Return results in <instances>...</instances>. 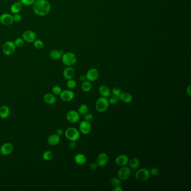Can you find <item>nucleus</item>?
<instances>
[{
	"instance_id": "f257e3e1",
	"label": "nucleus",
	"mask_w": 191,
	"mask_h": 191,
	"mask_svg": "<svg viewBox=\"0 0 191 191\" xmlns=\"http://www.w3.org/2000/svg\"><path fill=\"white\" fill-rule=\"evenodd\" d=\"M33 9L35 14L44 16L49 14L51 6L47 0H37L33 3Z\"/></svg>"
},
{
	"instance_id": "f03ea898",
	"label": "nucleus",
	"mask_w": 191,
	"mask_h": 191,
	"mask_svg": "<svg viewBox=\"0 0 191 191\" xmlns=\"http://www.w3.org/2000/svg\"><path fill=\"white\" fill-rule=\"evenodd\" d=\"M62 62L67 67H72L77 62V57L73 52H67L64 53L61 57Z\"/></svg>"
},
{
	"instance_id": "7ed1b4c3",
	"label": "nucleus",
	"mask_w": 191,
	"mask_h": 191,
	"mask_svg": "<svg viewBox=\"0 0 191 191\" xmlns=\"http://www.w3.org/2000/svg\"><path fill=\"white\" fill-rule=\"evenodd\" d=\"M109 105L110 104L107 98L101 96L96 100L95 104V107L96 110L98 112L103 113L107 110L108 108L109 107Z\"/></svg>"
},
{
	"instance_id": "20e7f679",
	"label": "nucleus",
	"mask_w": 191,
	"mask_h": 191,
	"mask_svg": "<svg viewBox=\"0 0 191 191\" xmlns=\"http://www.w3.org/2000/svg\"><path fill=\"white\" fill-rule=\"evenodd\" d=\"M67 139L69 141H77L80 139V132L75 127H69L67 128L64 132Z\"/></svg>"
},
{
	"instance_id": "39448f33",
	"label": "nucleus",
	"mask_w": 191,
	"mask_h": 191,
	"mask_svg": "<svg viewBox=\"0 0 191 191\" xmlns=\"http://www.w3.org/2000/svg\"><path fill=\"white\" fill-rule=\"evenodd\" d=\"M150 171L146 168H141L136 171L135 173V178L136 180L140 182H145L150 179Z\"/></svg>"
},
{
	"instance_id": "423d86ee",
	"label": "nucleus",
	"mask_w": 191,
	"mask_h": 191,
	"mask_svg": "<svg viewBox=\"0 0 191 191\" xmlns=\"http://www.w3.org/2000/svg\"><path fill=\"white\" fill-rule=\"evenodd\" d=\"M131 174L130 168L127 166L122 167L118 171V177L121 180H126L130 178Z\"/></svg>"
},
{
	"instance_id": "0eeeda50",
	"label": "nucleus",
	"mask_w": 191,
	"mask_h": 191,
	"mask_svg": "<svg viewBox=\"0 0 191 191\" xmlns=\"http://www.w3.org/2000/svg\"><path fill=\"white\" fill-rule=\"evenodd\" d=\"M60 96L61 100L64 102H69L73 100L75 98V93L70 89L62 90Z\"/></svg>"
},
{
	"instance_id": "6e6552de",
	"label": "nucleus",
	"mask_w": 191,
	"mask_h": 191,
	"mask_svg": "<svg viewBox=\"0 0 191 191\" xmlns=\"http://www.w3.org/2000/svg\"><path fill=\"white\" fill-rule=\"evenodd\" d=\"M16 46L12 41H7L3 46V53L6 56H11L14 53Z\"/></svg>"
},
{
	"instance_id": "1a4fd4ad",
	"label": "nucleus",
	"mask_w": 191,
	"mask_h": 191,
	"mask_svg": "<svg viewBox=\"0 0 191 191\" xmlns=\"http://www.w3.org/2000/svg\"><path fill=\"white\" fill-rule=\"evenodd\" d=\"M66 119L71 123H76L79 121L80 119V115L79 114L78 111L74 110H69L67 113Z\"/></svg>"
},
{
	"instance_id": "9d476101",
	"label": "nucleus",
	"mask_w": 191,
	"mask_h": 191,
	"mask_svg": "<svg viewBox=\"0 0 191 191\" xmlns=\"http://www.w3.org/2000/svg\"><path fill=\"white\" fill-rule=\"evenodd\" d=\"M85 75L87 77V81H90V82H94L98 80L99 76V73L98 70L96 69L92 68L87 71Z\"/></svg>"
},
{
	"instance_id": "9b49d317",
	"label": "nucleus",
	"mask_w": 191,
	"mask_h": 191,
	"mask_svg": "<svg viewBox=\"0 0 191 191\" xmlns=\"http://www.w3.org/2000/svg\"><path fill=\"white\" fill-rule=\"evenodd\" d=\"M13 151L14 146L10 142H6L3 144L0 148V153L3 156H7L10 155L13 152Z\"/></svg>"
},
{
	"instance_id": "f8f14e48",
	"label": "nucleus",
	"mask_w": 191,
	"mask_h": 191,
	"mask_svg": "<svg viewBox=\"0 0 191 191\" xmlns=\"http://www.w3.org/2000/svg\"><path fill=\"white\" fill-rule=\"evenodd\" d=\"M91 131V125L89 122L81 121L79 124V131L83 135H88Z\"/></svg>"
},
{
	"instance_id": "ddd939ff",
	"label": "nucleus",
	"mask_w": 191,
	"mask_h": 191,
	"mask_svg": "<svg viewBox=\"0 0 191 191\" xmlns=\"http://www.w3.org/2000/svg\"><path fill=\"white\" fill-rule=\"evenodd\" d=\"M109 158L108 155L105 153H101L98 155L96 159V163L99 167H105L108 162Z\"/></svg>"
},
{
	"instance_id": "4468645a",
	"label": "nucleus",
	"mask_w": 191,
	"mask_h": 191,
	"mask_svg": "<svg viewBox=\"0 0 191 191\" xmlns=\"http://www.w3.org/2000/svg\"><path fill=\"white\" fill-rule=\"evenodd\" d=\"M130 158L126 154H121L116 158L115 160V163L117 166L120 167L127 166L129 162Z\"/></svg>"
},
{
	"instance_id": "2eb2a0df",
	"label": "nucleus",
	"mask_w": 191,
	"mask_h": 191,
	"mask_svg": "<svg viewBox=\"0 0 191 191\" xmlns=\"http://www.w3.org/2000/svg\"><path fill=\"white\" fill-rule=\"evenodd\" d=\"M37 38V35L32 30H26L23 34V39L28 43L34 42Z\"/></svg>"
},
{
	"instance_id": "dca6fc26",
	"label": "nucleus",
	"mask_w": 191,
	"mask_h": 191,
	"mask_svg": "<svg viewBox=\"0 0 191 191\" xmlns=\"http://www.w3.org/2000/svg\"><path fill=\"white\" fill-rule=\"evenodd\" d=\"M0 22L4 25H11L14 22L13 16L8 13H5L0 16Z\"/></svg>"
},
{
	"instance_id": "f3484780",
	"label": "nucleus",
	"mask_w": 191,
	"mask_h": 191,
	"mask_svg": "<svg viewBox=\"0 0 191 191\" xmlns=\"http://www.w3.org/2000/svg\"><path fill=\"white\" fill-rule=\"evenodd\" d=\"M75 75V71L72 67H67L63 71V76L64 78L67 80L73 78Z\"/></svg>"
},
{
	"instance_id": "a211bd4d",
	"label": "nucleus",
	"mask_w": 191,
	"mask_h": 191,
	"mask_svg": "<svg viewBox=\"0 0 191 191\" xmlns=\"http://www.w3.org/2000/svg\"><path fill=\"white\" fill-rule=\"evenodd\" d=\"M61 137L56 133H53L48 136L47 139V143L51 146H56L58 145L60 142Z\"/></svg>"
},
{
	"instance_id": "6ab92c4d",
	"label": "nucleus",
	"mask_w": 191,
	"mask_h": 191,
	"mask_svg": "<svg viewBox=\"0 0 191 191\" xmlns=\"http://www.w3.org/2000/svg\"><path fill=\"white\" fill-rule=\"evenodd\" d=\"M43 100L46 104L52 105L55 104L57 101V98L55 95H54L53 93H46L43 96Z\"/></svg>"
},
{
	"instance_id": "aec40b11",
	"label": "nucleus",
	"mask_w": 191,
	"mask_h": 191,
	"mask_svg": "<svg viewBox=\"0 0 191 191\" xmlns=\"http://www.w3.org/2000/svg\"><path fill=\"white\" fill-rule=\"evenodd\" d=\"M99 93L100 96L105 98H109L110 96V90L109 87L107 85H103L99 88Z\"/></svg>"
},
{
	"instance_id": "412c9836",
	"label": "nucleus",
	"mask_w": 191,
	"mask_h": 191,
	"mask_svg": "<svg viewBox=\"0 0 191 191\" xmlns=\"http://www.w3.org/2000/svg\"><path fill=\"white\" fill-rule=\"evenodd\" d=\"M74 161L78 165H83L87 162V157L83 153H78L74 158Z\"/></svg>"
},
{
	"instance_id": "4be33fe9",
	"label": "nucleus",
	"mask_w": 191,
	"mask_h": 191,
	"mask_svg": "<svg viewBox=\"0 0 191 191\" xmlns=\"http://www.w3.org/2000/svg\"><path fill=\"white\" fill-rule=\"evenodd\" d=\"M10 114V110L7 105H2L0 107V118L6 119L9 117Z\"/></svg>"
},
{
	"instance_id": "5701e85b",
	"label": "nucleus",
	"mask_w": 191,
	"mask_h": 191,
	"mask_svg": "<svg viewBox=\"0 0 191 191\" xmlns=\"http://www.w3.org/2000/svg\"><path fill=\"white\" fill-rule=\"evenodd\" d=\"M119 99L125 103H130L133 100V96L130 93H122L119 96Z\"/></svg>"
},
{
	"instance_id": "b1692460",
	"label": "nucleus",
	"mask_w": 191,
	"mask_h": 191,
	"mask_svg": "<svg viewBox=\"0 0 191 191\" xmlns=\"http://www.w3.org/2000/svg\"><path fill=\"white\" fill-rule=\"evenodd\" d=\"M64 52L62 51H58L56 49H53L49 52V57L52 60H57L60 59L64 55Z\"/></svg>"
},
{
	"instance_id": "393cba45",
	"label": "nucleus",
	"mask_w": 191,
	"mask_h": 191,
	"mask_svg": "<svg viewBox=\"0 0 191 191\" xmlns=\"http://www.w3.org/2000/svg\"><path fill=\"white\" fill-rule=\"evenodd\" d=\"M140 160L136 158H132L131 159L129 160V162L128 163V167L132 170H136L137 169H138L140 167Z\"/></svg>"
},
{
	"instance_id": "a878e982",
	"label": "nucleus",
	"mask_w": 191,
	"mask_h": 191,
	"mask_svg": "<svg viewBox=\"0 0 191 191\" xmlns=\"http://www.w3.org/2000/svg\"><path fill=\"white\" fill-rule=\"evenodd\" d=\"M21 9V2H17L12 5L11 6V11L12 14H17L20 11Z\"/></svg>"
},
{
	"instance_id": "bb28decb",
	"label": "nucleus",
	"mask_w": 191,
	"mask_h": 191,
	"mask_svg": "<svg viewBox=\"0 0 191 191\" xmlns=\"http://www.w3.org/2000/svg\"><path fill=\"white\" fill-rule=\"evenodd\" d=\"M92 89V85L90 81H87L82 82L81 85V89L84 92H89Z\"/></svg>"
},
{
	"instance_id": "cd10ccee",
	"label": "nucleus",
	"mask_w": 191,
	"mask_h": 191,
	"mask_svg": "<svg viewBox=\"0 0 191 191\" xmlns=\"http://www.w3.org/2000/svg\"><path fill=\"white\" fill-rule=\"evenodd\" d=\"M89 108L87 104H82L79 106L78 108V113L80 116H84L85 114L88 113Z\"/></svg>"
},
{
	"instance_id": "c85d7f7f",
	"label": "nucleus",
	"mask_w": 191,
	"mask_h": 191,
	"mask_svg": "<svg viewBox=\"0 0 191 191\" xmlns=\"http://www.w3.org/2000/svg\"><path fill=\"white\" fill-rule=\"evenodd\" d=\"M42 158L45 161H51L53 158V153L51 151H45L42 155Z\"/></svg>"
},
{
	"instance_id": "c756f323",
	"label": "nucleus",
	"mask_w": 191,
	"mask_h": 191,
	"mask_svg": "<svg viewBox=\"0 0 191 191\" xmlns=\"http://www.w3.org/2000/svg\"><path fill=\"white\" fill-rule=\"evenodd\" d=\"M110 183L113 187H116L118 185H121L122 180L118 177H113L110 180Z\"/></svg>"
},
{
	"instance_id": "7c9ffc66",
	"label": "nucleus",
	"mask_w": 191,
	"mask_h": 191,
	"mask_svg": "<svg viewBox=\"0 0 191 191\" xmlns=\"http://www.w3.org/2000/svg\"><path fill=\"white\" fill-rule=\"evenodd\" d=\"M76 85H77L76 81L75 80H73V78L68 80L67 81V87L69 88V89L73 90L75 88Z\"/></svg>"
},
{
	"instance_id": "2f4dec72",
	"label": "nucleus",
	"mask_w": 191,
	"mask_h": 191,
	"mask_svg": "<svg viewBox=\"0 0 191 191\" xmlns=\"http://www.w3.org/2000/svg\"><path fill=\"white\" fill-rule=\"evenodd\" d=\"M62 90L61 87L58 86V85H56L55 87H52V93L55 96H60L61 92H62Z\"/></svg>"
},
{
	"instance_id": "473e14b6",
	"label": "nucleus",
	"mask_w": 191,
	"mask_h": 191,
	"mask_svg": "<svg viewBox=\"0 0 191 191\" xmlns=\"http://www.w3.org/2000/svg\"><path fill=\"white\" fill-rule=\"evenodd\" d=\"M34 46L37 49H41L43 47V42L41 39H35V41L34 42Z\"/></svg>"
},
{
	"instance_id": "72a5a7b5",
	"label": "nucleus",
	"mask_w": 191,
	"mask_h": 191,
	"mask_svg": "<svg viewBox=\"0 0 191 191\" xmlns=\"http://www.w3.org/2000/svg\"><path fill=\"white\" fill-rule=\"evenodd\" d=\"M150 171V175L154 176V177H157L158 175H159L160 171L159 168H157V167H153L151 168Z\"/></svg>"
},
{
	"instance_id": "f704fd0d",
	"label": "nucleus",
	"mask_w": 191,
	"mask_h": 191,
	"mask_svg": "<svg viewBox=\"0 0 191 191\" xmlns=\"http://www.w3.org/2000/svg\"><path fill=\"white\" fill-rule=\"evenodd\" d=\"M110 97V96H109ZM120 99L119 98L118 96H110V98L108 99V101L109 104H112V105H114V104H117L119 102V100Z\"/></svg>"
},
{
	"instance_id": "c9c22d12",
	"label": "nucleus",
	"mask_w": 191,
	"mask_h": 191,
	"mask_svg": "<svg viewBox=\"0 0 191 191\" xmlns=\"http://www.w3.org/2000/svg\"><path fill=\"white\" fill-rule=\"evenodd\" d=\"M14 43L15 46L17 47H21L23 46L24 44V40L23 38H17L14 41Z\"/></svg>"
},
{
	"instance_id": "e433bc0d",
	"label": "nucleus",
	"mask_w": 191,
	"mask_h": 191,
	"mask_svg": "<svg viewBox=\"0 0 191 191\" xmlns=\"http://www.w3.org/2000/svg\"><path fill=\"white\" fill-rule=\"evenodd\" d=\"M112 93L113 94V96H117L119 98V96H121L122 92L121 90L118 87H114L112 90Z\"/></svg>"
},
{
	"instance_id": "4c0bfd02",
	"label": "nucleus",
	"mask_w": 191,
	"mask_h": 191,
	"mask_svg": "<svg viewBox=\"0 0 191 191\" xmlns=\"http://www.w3.org/2000/svg\"><path fill=\"white\" fill-rule=\"evenodd\" d=\"M84 116V120L86 121L90 122L92 121L94 119V116L91 113H87L85 114Z\"/></svg>"
},
{
	"instance_id": "58836bf2",
	"label": "nucleus",
	"mask_w": 191,
	"mask_h": 191,
	"mask_svg": "<svg viewBox=\"0 0 191 191\" xmlns=\"http://www.w3.org/2000/svg\"><path fill=\"white\" fill-rule=\"evenodd\" d=\"M36 0H21V2L26 6H30L33 5Z\"/></svg>"
},
{
	"instance_id": "ea45409f",
	"label": "nucleus",
	"mask_w": 191,
	"mask_h": 191,
	"mask_svg": "<svg viewBox=\"0 0 191 191\" xmlns=\"http://www.w3.org/2000/svg\"><path fill=\"white\" fill-rule=\"evenodd\" d=\"M13 16V19H14V21L15 22H20L21 19H22V16L20 14H19V13L17 14H15Z\"/></svg>"
},
{
	"instance_id": "a19ab883",
	"label": "nucleus",
	"mask_w": 191,
	"mask_h": 191,
	"mask_svg": "<svg viewBox=\"0 0 191 191\" xmlns=\"http://www.w3.org/2000/svg\"><path fill=\"white\" fill-rule=\"evenodd\" d=\"M70 142L69 144V147L71 149H74L77 146V143L75 141H69Z\"/></svg>"
},
{
	"instance_id": "79ce46f5",
	"label": "nucleus",
	"mask_w": 191,
	"mask_h": 191,
	"mask_svg": "<svg viewBox=\"0 0 191 191\" xmlns=\"http://www.w3.org/2000/svg\"><path fill=\"white\" fill-rule=\"evenodd\" d=\"M98 167V165L96 162H91L90 164L89 168L91 171H96Z\"/></svg>"
},
{
	"instance_id": "37998d69",
	"label": "nucleus",
	"mask_w": 191,
	"mask_h": 191,
	"mask_svg": "<svg viewBox=\"0 0 191 191\" xmlns=\"http://www.w3.org/2000/svg\"><path fill=\"white\" fill-rule=\"evenodd\" d=\"M113 191H123V189L121 185H118L116 187H114V188L113 189Z\"/></svg>"
},
{
	"instance_id": "c03bdc74",
	"label": "nucleus",
	"mask_w": 191,
	"mask_h": 191,
	"mask_svg": "<svg viewBox=\"0 0 191 191\" xmlns=\"http://www.w3.org/2000/svg\"><path fill=\"white\" fill-rule=\"evenodd\" d=\"M64 130L61 128H59L56 131V134H57L58 136H60V137L64 135Z\"/></svg>"
},
{
	"instance_id": "a18cd8bd",
	"label": "nucleus",
	"mask_w": 191,
	"mask_h": 191,
	"mask_svg": "<svg viewBox=\"0 0 191 191\" xmlns=\"http://www.w3.org/2000/svg\"><path fill=\"white\" fill-rule=\"evenodd\" d=\"M186 92H187V94H188V96L190 97L191 96V86L190 85H188L187 87Z\"/></svg>"
},
{
	"instance_id": "49530a36",
	"label": "nucleus",
	"mask_w": 191,
	"mask_h": 191,
	"mask_svg": "<svg viewBox=\"0 0 191 191\" xmlns=\"http://www.w3.org/2000/svg\"><path fill=\"white\" fill-rule=\"evenodd\" d=\"M79 80L82 82H84V81H87V77L86 75H81L79 77Z\"/></svg>"
}]
</instances>
